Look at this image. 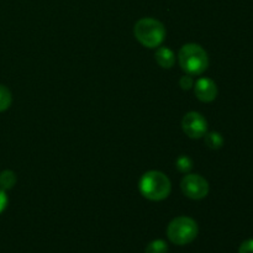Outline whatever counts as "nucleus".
Instances as JSON below:
<instances>
[{"instance_id": "16", "label": "nucleus", "mask_w": 253, "mask_h": 253, "mask_svg": "<svg viewBox=\"0 0 253 253\" xmlns=\"http://www.w3.org/2000/svg\"><path fill=\"white\" fill-rule=\"evenodd\" d=\"M7 205V197H6V193L5 190L0 189V214L5 210Z\"/></svg>"}, {"instance_id": "7", "label": "nucleus", "mask_w": 253, "mask_h": 253, "mask_svg": "<svg viewBox=\"0 0 253 253\" xmlns=\"http://www.w3.org/2000/svg\"><path fill=\"white\" fill-rule=\"evenodd\" d=\"M195 96L203 103H210L217 95V86L215 82L210 78H199L195 82Z\"/></svg>"}, {"instance_id": "10", "label": "nucleus", "mask_w": 253, "mask_h": 253, "mask_svg": "<svg viewBox=\"0 0 253 253\" xmlns=\"http://www.w3.org/2000/svg\"><path fill=\"white\" fill-rule=\"evenodd\" d=\"M205 143L212 150H219L224 145V138L219 132L205 133Z\"/></svg>"}, {"instance_id": "14", "label": "nucleus", "mask_w": 253, "mask_h": 253, "mask_svg": "<svg viewBox=\"0 0 253 253\" xmlns=\"http://www.w3.org/2000/svg\"><path fill=\"white\" fill-rule=\"evenodd\" d=\"M179 84H180V86H182V89H184V90H189V89L194 85V81H193L192 76H189V74H188V76H184L180 78Z\"/></svg>"}, {"instance_id": "4", "label": "nucleus", "mask_w": 253, "mask_h": 253, "mask_svg": "<svg viewBox=\"0 0 253 253\" xmlns=\"http://www.w3.org/2000/svg\"><path fill=\"white\" fill-rule=\"evenodd\" d=\"M167 236L170 242L178 246H184L194 241L198 236V224L188 216L173 219L167 227Z\"/></svg>"}, {"instance_id": "11", "label": "nucleus", "mask_w": 253, "mask_h": 253, "mask_svg": "<svg viewBox=\"0 0 253 253\" xmlns=\"http://www.w3.org/2000/svg\"><path fill=\"white\" fill-rule=\"evenodd\" d=\"M11 101L12 96L10 90L6 86L0 84V113H1V111H5L6 109H9V106L11 105Z\"/></svg>"}, {"instance_id": "2", "label": "nucleus", "mask_w": 253, "mask_h": 253, "mask_svg": "<svg viewBox=\"0 0 253 253\" xmlns=\"http://www.w3.org/2000/svg\"><path fill=\"white\" fill-rule=\"evenodd\" d=\"M178 59L183 71L189 76H200L209 66L208 53L197 43H188L180 48Z\"/></svg>"}, {"instance_id": "12", "label": "nucleus", "mask_w": 253, "mask_h": 253, "mask_svg": "<svg viewBox=\"0 0 253 253\" xmlns=\"http://www.w3.org/2000/svg\"><path fill=\"white\" fill-rule=\"evenodd\" d=\"M168 246L163 240H155L146 247L145 253H167Z\"/></svg>"}, {"instance_id": "3", "label": "nucleus", "mask_w": 253, "mask_h": 253, "mask_svg": "<svg viewBox=\"0 0 253 253\" xmlns=\"http://www.w3.org/2000/svg\"><path fill=\"white\" fill-rule=\"evenodd\" d=\"M133 34L141 44L148 48H156L165 41L166 27L158 20L152 17H143L136 22Z\"/></svg>"}, {"instance_id": "8", "label": "nucleus", "mask_w": 253, "mask_h": 253, "mask_svg": "<svg viewBox=\"0 0 253 253\" xmlns=\"http://www.w3.org/2000/svg\"><path fill=\"white\" fill-rule=\"evenodd\" d=\"M156 61L162 68H170L175 62L174 52L168 47H158L156 51Z\"/></svg>"}, {"instance_id": "5", "label": "nucleus", "mask_w": 253, "mask_h": 253, "mask_svg": "<svg viewBox=\"0 0 253 253\" xmlns=\"http://www.w3.org/2000/svg\"><path fill=\"white\" fill-rule=\"evenodd\" d=\"M180 188H182V192L184 193L185 197L194 200L203 199L209 193V184L205 180V178H203L199 174L185 175L180 183Z\"/></svg>"}, {"instance_id": "9", "label": "nucleus", "mask_w": 253, "mask_h": 253, "mask_svg": "<svg viewBox=\"0 0 253 253\" xmlns=\"http://www.w3.org/2000/svg\"><path fill=\"white\" fill-rule=\"evenodd\" d=\"M16 183V175L12 170H4L0 173V189H11Z\"/></svg>"}, {"instance_id": "13", "label": "nucleus", "mask_w": 253, "mask_h": 253, "mask_svg": "<svg viewBox=\"0 0 253 253\" xmlns=\"http://www.w3.org/2000/svg\"><path fill=\"white\" fill-rule=\"evenodd\" d=\"M175 167L178 168V170L182 173H188L193 168V162L188 156H180L177 158V162H175Z\"/></svg>"}, {"instance_id": "15", "label": "nucleus", "mask_w": 253, "mask_h": 253, "mask_svg": "<svg viewBox=\"0 0 253 253\" xmlns=\"http://www.w3.org/2000/svg\"><path fill=\"white\" fill-rule=\"evenodd\" d=\"M239 253H253V239L242 242L239 249Z\"/></svg>"}, {"instance_id": "1", "label": "nucleus", "mask_w": 253, "mask_h": 253, "mask_svg": "<svg viewBox=\"0 0 253 253\" xmlns=\"http://www.w3.org/2000/svg\"><path fill=\"white\" fill-rule=\"evenodd\" d=\"M140 192L146 199L152 202H160L169 195L172 185L170 180L165 173L160 170H150L145 173L140 179Z\"/></svg>"}, {"instance_id": "6", "label": "nucleus", "mask_w": 253, "mask_h": 253, "mask_svg": "<svg viewBox=\"0 0 253 253\" xmlns=\"http://www.w3.org/2000/svg\"><path fill=\"white\" fill-rule=\"evenodd\" d=\"M182 127L190 138H200L207 133L208 123L202 114L190 111L183 118Z\"/></svg>"}]
</instances>
